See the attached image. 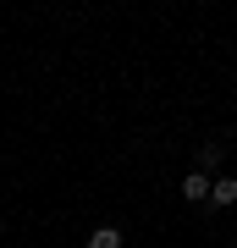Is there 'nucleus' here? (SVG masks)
<instances>
[{"mask_svg":"<svg viewBox=\"0 0 237 248\" xmlns=\"http://www.w3.org/2000/svg\"><path fill=\"white\" fill-rule=\"evenodd\" d=\"M210 187H215V177L188 171V177H182V199H188V204H210Z\"/></svg>","mask_w":237,"mask_h":248,"instance_id":"1","label":"nucleus"},{"mask_svg":"<svg viewBox=\"0 0 237 248\" xmlns=\"http://www.w3.org/2000/svg\"><path fill=\"white\" fill-rule=\"evenodd\" d=\"M210 204H215V210H232V204H237V177H215Z\"/></svg>","mask_w":237,"mask_h":248,"instance_id":"2","label":"nucleus"},{"mask_svg":"<svg viewBox=\"0 0 237 248\" xmlns=\"http://www.w3.org/2000/svg\"><path fill=\"white\" fill-rule=\"evenodd\" d=\"M221 155H226V149H221V138H210V143L199 149V171H204V177H215V171H221Z\"/></svg>","mask_w":237,"mask_h":248,"instance_id":"3","label":"nucleus"},{"mask_svg":"<svg viewBox=\"0 0 237 248\" xmlns=\"http://www.w3.org/2000/svg\"><path fill=\"white\" fill-rule=\"evenodd\" d=\"M88 248H122V232H116V226H99L94 237H88Z\"/></svg>","mask_w":237,"mask_h":248,"instance_id":"4","label":"nucleus"}]
</instances>
